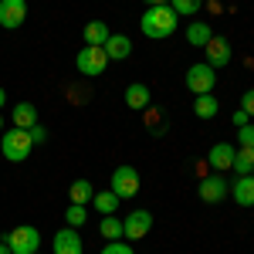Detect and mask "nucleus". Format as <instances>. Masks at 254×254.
Segmentation results:
<instances>
[{"mask_svg":"<svg viewBox=\"0 0 254 254\" xmlns=\"http://www.w3.org/2000/svg\"><path fill=\"white\" fill-rule=\"evenodd\" d=\"M149 102H153V92H149V85H142V81H132V85H126V105H129L132 112H146V109H149Z\"/></svg>","mask_w":254,"mask_h":254,"instance_id":"9b49d317","label":"nucleus"},{"mask_svg":"<svg viewBox=\"0 0 254 254\" xmlns=\"http://www.w3.org/2000/svg\"><path fill=\"white\" fill-rule=\"evenodd\" d=\"M98 234L109 237V241H119V237H122V220H119L116 214H105L98 220Z\"/></svg>","mask_w":254,"mask_h":254,"instance_id":"4be33fe9","label":"nucleus"},{"mask_svg":"<svg viewBox=\"0 0 254 254\" xmlns=\"http://www.w3.org/2000/svg\"><path fill=\"white\" fill-rule=\"evenodd\" d=\"M231 170H234L237 176L254 173V149H251V146H241V149L234 153V163H231Z\"/></svg>","mask_w":254,"mask_h":254,"instance_id":"6ab92c4d","label":"nucleus"},{"mask_svg":"<svg viewBox=\"0 0 254 254\" xmlns=\"http://www.w3.org/2000/svg\"><path fill=\"white\" fill-rule=\"evenodd\" d=\"M102 48H105L109 61H126L132 55V41L126 38V34H109V41H105Z\"/></svg>","mask_w":254,"mask_h":254,"instance_id":"2eb2a0df","label":"nucleus"},{"mask_svg":"<svg viewBox=\"0 0 254 254\" xmlns=\"http://www.w3.org/2000/svg\"><path fill=\"white\" fill-rule=\"evenodd\" d=\"M231 196L241 207H254V173H244L231 183Z\"/></svg>","mask_w":254,"mask_h":254,"instance_id":"4468645a","label":"nucleus"},{"mask_svg":"<svg viewBox=\"0 0 254 254\" xmlns=\"http://www.w3.org/2000/svg\"><path fill=\"white\" fill-rule=\"evenodd\" d=\"M3 241H7V248H10L14 254H34L41 248L38 227H27V224H24V227H14V231L3 237Z\"/></svg>","mask_w":254,"mask_h":254,"instance_id":"39448f33","label":"nucleus"},{"mask_svg":"<svg viewBox=\"0 0 254 254\" xmlns=\"http://www.w3.org/2000/svg\"><path fill=\"white\" fill-rule=\"evenodd\" d=\"M3 102H7V92L0 88V112H3Z\"/></svg>","mask_w":254,"mask_h":254,"instance_id":"473e14b6","label":"nucleus"},{"mask_svg":"<svg viewBox=\"0 0 254 254\" xmlns=\"http://www.w3.org/2000/svg\"><path fill=\"white\" fill-rule=\"evenodd\" d=\"M210 38H214V31H210V24H203V20H193V24L187 27V44H190V48H203Z\"/></svg>","mask_w":254,"mask_h":254,"instance_id":"f3484780","label":"nucleus"},{"mask_svg":"<svg viewBox=\"0 0 254 254\" xmlns=\"http://www.w3.org/2000/svg\"><path fill=\"white\" fill-rule=\"evenodd\" d=\"M234 153H237V149L231 146V142H214V146H210V153H207V163L214 166L217 173H220V170H231Z\"/></svg>","mask_w":254,"mask_h":254,"instance_id":"ddd939ff","label":"nucleus"},{"mask_svg":"<svg viewBox=\"0 0 254 254\" xmlns=\"http://www.w3.org/2000/svg\"><path fill=\"white\" fill-rule=\"evenodd\" d=\"M0 129H3V116H0Z\"/></svg>","mask_w":254,"mask_h":254,"instance_id":"72a5a7b5","label":"nucleus"},{"mask_svg":"<svg viewBox=\"0 0 254 254\" xmlns=\"http://www.w3.org/2000/svg\"><path fill=\"white\" fill-rule=\"evenodd\" d=\"M248 119H251V116H248V112H244V109H237L234 116H231V122H234L237 129H241V126H248Z\"/></svg>","mask_w":254,"mask_h":254,"instance_id":"c756f323","label":"nucleus"},{"mask_svg":"<svg viewBox=\"0 0 254 254\" xmlns=\"http://www.w3.org/2000/svg\"><path fill=\"white\" fill-rule=\"evenodd\" d=\"M102 254H136V251H132L129 241H109V244L102 248Z\"/></svg>","mask_w":254,"mask_h":254,"instance_id":"a878e982","label":"nucleus"},{"mask_svg":"<svg viewBox=\"0 0 254 254\" xmlns=\"http://www.w3.org/2000/svg\"><path fill=\"white\" fill-rule=\"evenodd\" d=\"M0 149H3V156L10 159V163H20V159L31 156V149H34V139L27 129H7L3 136H0Z\"/></svg>","mask_w":254,"mask_h":254,"instance_id":"f03ea898","label":"nucleus"},{"mask_svg":"<svg viewBox=\"0 0 254 254\" xmlns=\"http://www.w3.org/2000/svg\"><path fill=\"white\" fill-rule=\"evenodd\" d=\"M217 85V68H210L207 61H200V64H190L187 68V88L193 92V95H207V92H214Z\"/></svg>","mask_w":254,"mask_h":254,"instance_id":"20e7f679","label":"nucleus"},{"mask_svg":"<svg viewBox=\"0 0 254 254\" xmlns=\"http://www.w3.org/2000/svg\"><path fill=\"white\" fill-rule=\"evenodd\" d=\"M241 109H244L248 116H254V88H248V92H244V98H241Z\"/></svg>","mask_w":254,"mask_h":254,"instance_id":"cd10ccee","label":"nucleus"},{"mask_svg":"<svg viewBox=\"0 0 254 254\" xmlns=\"http://www.w3.org/2000/svg\"><path fill=\"white\" fill-rule=\"evenodd\" d=\"M170 7L176 10V17H193L196 10L203 7V0H170Z\"/></svg>","mask_w":254,"mask_h":254,"instance_id":"b1692460","label":"nucleus"},{"mask_svg":"<svg viewBox=\"0 0 254 254\" xmlns=\"http://www.w3.org/2000/svg\"><path fill=\"white\" fill-rule=\"evenodd\" d=\"M237 139H241V146H251L254 149V126H241L237 129Z\"/></svg>","mask_w":254,"mask_h":254,"instance_id":"bb28decb","label":"nucleus"},{"mask_svg":"<svg viewBox=\"0 0 254 254\" xmlns=\"http://www.w3.org/2000/svg\"><path fill=\"white\" fill-rule=\"evenodd\" d=\"M14 126H17V129L38 126V109H34L31 102H17V105H14Z\"/></svg>","mask_w":254,"mask_h":254,"instance_id":"a211bd4d","label":"nucleus"},{"mask_svg":"<svg viewBox=\"0 0 254 254\" xmlns=\"http://www.w3.org/2000/svg\"><path fill=\"white\" fill-rule=\"evenodd\" d=\"M149 7H163V3H170V0H146Z\"/></svg>","mask_w":254,"mask_h":254,"instance_id":"7c9ffc66","label":"nucleus"},{"mask_svg":"<svg viewBox=\"0 0 254 254\" xmlns=\"http://www.w3.org/2000/svg\"><path fill=\"white\" fill-rule=\"evenodd\" d=\"M139 173L136 166H116V173H112V180H109V190L119 196V200H129V196L139 193Z\"/></svg>","mask_w":254,"mask_h":254,"instance_id":"7ed1b4c3","label":"nucleus"},{"mask_svg":"<svg viewBox=\"0 0 254 254\" xmlns=\"http://www.w3.org/2000/svg\"><path fill=\"white\" fill-rule=\"evenodd\" d=\"M0 254H14L10 248H7V241H0Z\"/></svg>","mask_w":254,"mask_h":254,"instance_id":"2f4dec72","label":"nucleus"},{"mask_svg":"<svg viewBox=\"0 0 254 254\" xmlns=\"http://www.w3.org/2000/svg\"><path fill=\"white\" fill-rule=\"evenodd\" d=\"M149 231H153V214L149 210H132L122 220V237L126 241H142Z\"/></svg>","mask_w":254,"mask_h":254,"instance_id":"0eeeda50","label":"nucleus"},{"mask_svg":"<svg viewBox=\"0 0 254 254\" xmlns=\"http://www.w3.org/2000/svg\"><path fill=\"white\" fill-rule=\"evenodd\" d=\"M27 20V0H0V27L14 31Z\"/></svg>","mask_w":254,"mask_h":254,"instance_id":"6e6552de","label":"nucleus"},{"mask_svg":"<svg viewBox=\"0 0 254 254\" xmlns=\"http://www.w3.org/2000/svg\"><path fill=\"white\" fill-rule=\"evenodd\" d=\"M27 132H31V139H34V146H38V142H44V139H48V132H44V126H31V129H27Z\"/></svg>","mask_w":254,"mask_h":254,"instance_id":"c85d7f7f","label":"nucleus"},{"mask_svg":"<svg viewBox=\"0 0 254 254\" xmlns=\"http://www.w3.org/2000/svg\"><path fill=\"white\" fill-rule=\"evenodd\" d=\"M193 112L200 119H214L217 112H220V102L214 98V92H207V95H196V102H193Z\"/></svg>","mask_w":254,"mask_h":254,"instance_id":"aec40b11","label":"nucleus"},{"mask_svg":"<svg viewBox=\"0 0 254 254\" xmlns=\"http://www.w3.org/2000/svg\"><path fill=\"white\" fill-rule=\"evenodd\" d=\"M139 27H142V34L153 41H163L170 38L176 27H180V17H176V10L170 3H163V7H146V14L139 20Z\"/></svg>","mask_w":254,"mask_h":254,"instance_id":"f257e3e1","label":"nucleus"},{"mask_svg":"<svg viewBox=\"0 0 254 254\" xmlns=\"http://www.w3.org/2000/svg\"><path fill=\"white\" fill-rule=\"evenodd\" d=\"M105 64H109V55H105V48H81L78 58H75V68H78L81 75H88V78H95L105 71Z\"/></svg>","mask_w":254,"mask_h":254,"instance_id":"423d86ee","label":"nucleus"},{"mask_svg":"<svg viewBox=\"0 0 254 254\" xmlns=\"http://www.w3.org/2000/svg\"><path fill=\"white\" fill-rule=\"evenodd\" d=\"M34 254H38V251H34Z\"/></svg>","mask_w":254,"mask_h":254,"instance_id":"f704fd0d","label":"nucleus"},{"mask_svg":"<svg viewBox=\"0 0 254 254\" xmlns=\"http://www.w3.org/2000/svg\"><path fill=\"white\" fill-rule=\"evenodd\" d=\"M92 196H95V187H92L88 180H75V183H71V203L88 207V203H92Z\"/></svg>","mask_w":254,"mask_h":254,"instance_id":"412c9836","label":"nucleus"},{"mask_svg":"<svg viewBox=\"0 0 254 254\" xmlns=\"http://www.w3.org/2000/svg\"><path fill=\"white\" fill-rule=\"evenodd\" d=\"M55 254H81V234L78 227H64L55 234Z\"/></svg>","mask_w":254,"mask_h":254,"instance_id":"f8f14e48","label":"nucleus"},{"mask_svg":"<svg viewBox=\"0 0 254 254\" xmlns=\"http://www.w3.org/2000/svg\"><path fill=\"white\" fill-rule=\"evenodd\" d=\"M81 38H85V44H88V48H102V44L109 41V24H102V20H88Z\"/></svg>","mask_w":254,"mask_h":254,"instance_id":"dca6fc26","label":"nucleus"},{"mask_svg":"<svg viewBox=\"0 0 254 254\" xmlns=\"http://www.w3.org/2000/svg\"><path fill=\"white\" fill-rule=\"evenodd\" d=\"M92 203H95V210H102V217H105V214H116L119 196L112 193V190H105V193H95V196H92Z\"/></svg>","mask_w":254,"mask_h":254,"instance_id":"5701e85b","label":"nucleus"},{"mask_svg":"<svg viewBox=\"0 0 254 254\" xmlns=\"http://www.w3.org/2000/svg\"><path fill=\"white\" fill-rule=\"evenodd\" d=\"M203 55H207V64L210 68H224L227 61H231V44H227V38H210L207 44H203Z\"/></svg>","mask_w":254,"mask_h":254,"instance_id":"9d476101","label":"nucleus"},{"mask_svg":"<svg viewBox=\"0 0 254 254\" xmlns=\"http://www.w3.org/2000/svg\"><path fill=\"white\" fill-rule=\"evenodd\" d=\"M64 220H68V227H85V220H88V210H85L81 203H71V207L64 210Z\"/></svg>","mask_w":254,"mask_h":254,"instance_id":"393cba45","label":"nucleus"},{"mask_svg":"<svg viewBox=\"0 0 254 254\" xmlns=\"http://www.w3.org/2000/svg\"><path fill=\"white\" fill-rule=\"evenodd\" d=\"M227 193H231V183H227L220 173L200 180V200H203V203H220Z\"/></svg>","mask_w":254,"mask_h":254,"instance_id":"1a4fd4ad","label":"nucleus"}]
</instances>
